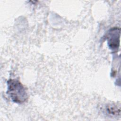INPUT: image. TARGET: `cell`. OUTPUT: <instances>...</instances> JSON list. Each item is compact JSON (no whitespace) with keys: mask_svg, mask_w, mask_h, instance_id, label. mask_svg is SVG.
<instances>
[{"mask_svg":"<svg viewBox=\"0 0 121 121\" xmlns=\"http://www.w3.org/2000/svg\"><path fill=\"white\" fill-rule=\"evenodd\" d=\"M120 29L114 27L110 29L106 35L108 46L113 51H117L120 46Z\"/></svg>","mask_w":121,"mask_h":121,"instance_id":"obj_2","label":"cell"},{"mask_svg":"<svg viewBox=\"0 0 121 121\" xmlns=\"http://www.w3.org/2000/svg\"><path fill=\"white\" fill-rule=\"evenodd\" d=\"M107 113L112 116H118L120 115V106L114 104H109L106 107Z\"/></svg>","mask_w":121,"mask_h":121,"instance_id":"obj_3","label":"cell"},{"mask_svg":"<svg viewBox=\"0 0 121 121\" xmlns=\"http://www.w3.org/2000/svg\"><path fill=\"white\" fill-rule=\"evenodd\" d=\"M7 93L13 102L21 104L26 101L28 95L26 89L19 81L10 79L7 81Z\"/></svg>","mask_w":121,"mask_h":121,"instance_id":"obj_1","label":"cell"}]
</instances>
